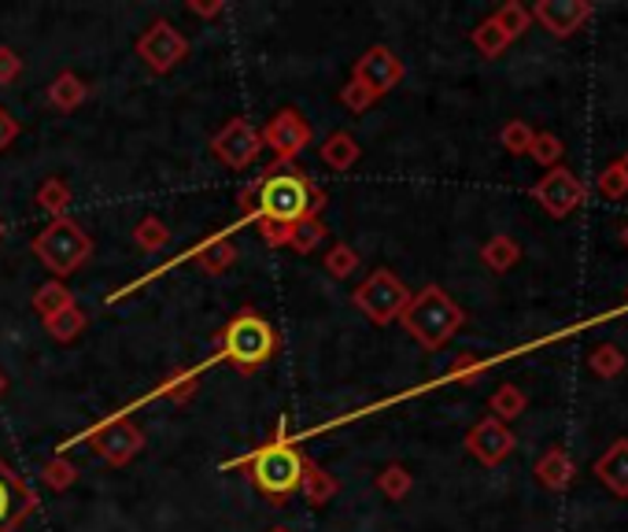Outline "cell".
<instances>
[{"label":"cell","mask_w":628,"mask_h":532,"mask_svg":"<svg viewBox=\"0 0 628 532\" xmlns=\"http://www.w3.org/2000/svg\"><path fill=\"white\" fill-rule=\"evenodd\" d=\"M237 204L244 211V219L252 222H289L292 226L300 219L322 215L329 196L307 170L292 163H274L248 189H241Z\"/></svg>","instance_id":"cell-1"},{"label":"cell","mask_w":628,"mask_h":532,"mask_svg":"<svg viewBox=\"0 0 628 532\" xmlns=\"http://www.w3.org/2000/svg\"><path fill=\"white\" fill-rule=\"evenodd\" d=\"M304 466L307 455L296 448V440L289 436V422L278 418V429H274L270 440L263 448H255L252 455L226 462V470H241L255 485V492H263L274 507H281L285 499L300 492Z\"/></svg>","instance_id":"cell-2"},{"label":"cell","mask_w":628,"mask_h":532,"mask_svg":"<svg viewBox=\"0 0 628 532\" xmlns=\"http://www.w3.org/2000/svg\"><path fill=\"white\" fill-rule=\"evenodd\" d=\"M281 351V333L255 307H241L215 337V359L230 363L237 374L252 377Z\"/></svg>","instance_id":"cell-3"},{"label":"cell","mask_w":628,"mask_h":532,"mask_svg":"<svg viewBox=\"0 0 628 532\" xmlns=\"http://www.w3.org/2000/svg\"><path fill=\"white\" fill-rule=\"evenodd\" d=\"M411 340H418L425 351H440L466 326V311L447 296L440 285H425L422 292H411L407 307L400 315Z\"/></svg>","instance_id":"cell-4"},{"label":"cell","mask_w":628,"mask_h":532,"mask_svg":"<svg viewBox=\"0 0 628 532\" xmlns=\"http://www.w3.org/2000/svg\"><path fill=\"white\" fill-rule=\"evenodd\" d=\"M34 255L45 263V270L56 274V281H63L89 263L93 237L74 219H52L34 237Z\"/></svg>","instance_id":"cell-5"},{"label":"cell","mask_w":628,"mask_h":532,"mask_svg":"<svg viewBox=\"0 0 628 532\" xmlns=\"http://www.w3.org/2000/svg\"><path fill=\"white\" fill-rule=\"evenodd\" d=\"M411 300V289L403 285L392 270H374L370 278L351 292V304L363 311L374 326H392L403 315V307Z\"/></svg>","instance_id":"cell-6"},{"label":"cell","mask_w":628,"mask_h":532,"mask_svg":"<svg viewBox=\"0 0 628 532\" xmlns=\"http://www.w3.org/2000/svg\"><path fill=\"white\" fill-rule=\"evenodd\" d=\"M134 49H137V60L152 74H170L189 60V38L170 23V19H156V23L137 38Z\"/></svg>","instance_id":"cell-7"},{"label":"cell","mask_w":628,"mask_h":532,"mask_svg":"<svg viewBox=\"0 0 628 532\" xmlns=\"http://www.w3.org/2000/svg\"><path fill=\"white\" fill-rule=\"evenodd\" d=\"M85 440H89V448L97 451L108 466L134 462L137 455H141V448H145V433L137 429L130 418H123V414H115V418L100 422L97 429L85 436Z\"/></svg>","instance_id":"cell-8"},{"label":"cell","mask_w":628,"mask_h":532,"mask_svg":"<svg viewBox=\"0 0 628 532\" xmlns=\"http://www.w3.org/2000/svg\"><path fill=\"white\" fill-rule=\"evenodd\" d=\"M532 200H536L551 219H566L588 200V185H584L570 167H555L532 185Z\"/></svg>","instance_id":"cell-9"},{"label":"cell","mask_w":628,"mask_h":532,"mask_svg":"<svg viewBox=\"0 0 628 532\" xmlns=\"http://www.w3.org/2000/svg\"><path fill=\"white\" fill-rule=\"evenodd\" d=\"M403 74H407V67H403L396 52L388 45H370L351 67V82H359L366 93H374V100H381L403 82Z\"/></svg>","instance_id":"cell-10"},{"label":"cell","mask_w":628,"mask_h":532,"mask_svg":"<svg viewBox=\"0 0 628 532\" xmlns=\"http://www.w3.org/2000/svg\"><path fill=\"white\" fill-rule=\"evenodd\" d=\"M211 152H215L219 163H226L230 170H248L263 152V134L255 130L248 119H230L215 137H211Z\"/></svg>","instance_id":"cell-11"},{"label":"cell","mask_w":628,"mask_h":532,"mask_svg":"<svg viewBox=\"0 0 628 532\" xmlns=\"http://www.w3.org/2000/svg\"><path fill=\"white\" fill-rule=\"evenodd\" d=\"M311 141H315L311 123H307L296 108H281L263 130V145L270 148L278 163H292L304 148H311Z\"/></svg>","instance_id":"cell-12"},{"label":"cell","mask_w":628,"mask_h":532,"mask_svg":"<svg viewBox=\"0 0 628 532\" xmlns=\"http://www.w3.org/2000/svg\"><path fill=\"white\" fill-rule=\"evenodd\" d=\"M38 492L0 459V532H15L38 510Z\"/></svg>","instance_id":"cell-13"},{"label":"cell","mask_w":628,"mask_h":532,"mask_svg":"<svg viewBox=\"0 0 628 532\" xmlns=\"http://www.w3.org/2000/svg\"><path fill=\"white\" fill-rule=\"evenodd\" d=\"M514 444L518 440H514V433H510V425L496 422L492 414L466 433V451H470L481 466H499L510 451H514Z\"/></svg>","instance_id":"cell-14"},{"label":"cell","mask_w":628,"mask_h":532,"mask_svg":"<svg viewBox=\"0 0 628 532\" xmlns=\"http://www.w3.org/2000/svg\"><path fill=\"white\" fill-rule=\"evenodd\" d=\"M529 15L555 38H570L595 15V4L592 0H540Z\"/></svg>","instance_id":"cell-15"},{"label":"cell","mask_w":628,"mask_h":532,"mask_svg":"<svg viewBox=\"0 0 628 532\" xmlns=\"http://www.w3.org/2000/svg\"><path fill=\"white\" fill-rule=\"evenodd\" d=\"M595 477H599L617 499H628V436H617L610 448L595 459Z\"/></svg>","instance_id":"cell-16"},{"label":"cell","mask_w":628,"mask_h":532,"mask_svg":"<svg viewBox=\"0 0 628 532\" xmlns=\"http://www.w3.org/2000/svg\"><path fill=\"white\" fill-rule=\"evenodd\" d=\"M573 477H577V466H573L570 451L562 448V444H555V448H547L544 455H540L536 481L544 485L547 492H566V488L573 485Z\"/></svg>","instance_id":"cell-17"},{"label":"cell","mask_w":628,"mask_h":532,"mask_svg":"<svg viewBox=\"0 0 628 532\" xmlns=\"http://www.w3.org/2000/svg\"><path fill=\"white\" fill-rule=\"evenodd\" d=\"M193 263L207 274V278H222V274H226L230 266L237 263V248H233L230 237H222V233H219V237H207L193 252Z\"/></svg>","instance_id":"cell-18"},{"label":"cell","mask_w":628,"mask_h":532,"mask_svg":"<svg viewBox=\"0 0 628 532\" xmlns=\"http://www.w3.org/2000/svg\"><path fill=\"white\" fill-rule=\"evenodd\" d=\"M196 381H200V370H193V366L174 370V374L159 381V385H156L152 392H148V396H145L141 403L167 400V403H174V407H185V403L196 396Z\"/></svg>","instance_id":"cell-19"},{"label":"cell","mask_w":628,"mask_h":532,"mask_svg":"<svg viewBox=\"0 0 628 532\" xmlns=\"http://www.w3.org/2000/svg\"><path fill=\"white\" fill-rule=\"evenodd\" d=\"M89 100V85H85L78 74L74 71H63V74H56V78H52V85H49V104L56 111H78L82 104Z\"/></svg>","instance_id":"cell-20"},{"label":"cell","mask_w":628,"mask_h":532,"mask_svg":"<svg viewBox=\"0 0 628 532\" xmlns=\"http://www.w3.org/2000/svg\"><path fill=\"white\" fill-rule=\"evenodd\" d=\"M318 156H322V163L329 170H351L359 163V156H363V148H359V141L348 130H337V134H329L322 141Z\"/></svg>","instance_id":"cell-21"},{"label":"cell","mask_w":628,"mask_h":532,"mask_svg":"<svg viewBox=\"0 0 628 532\" xmlns=\"http://www.w3.org/2000/svg\"><path fill=\"white\" fill-rule=\"evenodd\" d=\"M340 492V481L329 470H322L318 462L307 459L304 466V481H300V496L307 499L311 507H326L329 499H333Z\"/></svg>","instance_id":"cell-22"},{"label":"cell","mask_w":628,"mask_h":532,"mask_svg":"<svg viewBox=\"0 0 628 532\" xmlns=\"http://www.w3.org/2000/svg\"><path fill=\"white\" fill-rule=\"evenodd\" d=\"M518 259H521V248H518V241H514V237H507V233H496L492 241H485V248H481V263H485L492 274H507V270H514Z\"/></svg>","instance_id":"cell-23"},{"label":"cell","mask_w":628,"mask_h":532,"mask_svg":"<svg viewBox=\"0 0 628 532\" xmlns=\"http://www.w3.org/2000/svg\"><path fill=\"white\" fill-rule=\"evenodd\" d=\"M525 407H529V396L518 385H499L492 392V400H488V411H492V418L503 422V425L521 418V414H525Z\"/></svg>","instance_id":"cell-24"},{"label":"cell","mask_w":628,"mask_h":532,"mask_svg":"<svg viewBox=\"0 0 628 532\" xmlns=\"http://www.w3.org/2000/svg\"><path fill=\"white\" fill-rule=\"evenodd\" d=\"M67 307H74V292L67 289L63 281H45V285H38V292H34V311L41 318H52V315H60V311H67Z\"/></svg>","instance_id":"cell-25"},{"label":"cell","mask_w":628,"mask_h":532,"mask_svg":"<svg viewBox=\"0 0 628 532\" xmlns=\"http://www.w3.org/2000/svg\"><path fill=\"white\" fill-rule=\"evenodd\" d=\"M45 329H49V337L56 340V344H71V340H78L85 333V311L74 304V307H67V311L45 318Z\"/></svg>","instance_id":"cell-26"},{"label":"cell","mask_w":628,"mask_h":532,"mask_svg":"<svg viewBox=\"0 0 628 532\" xmlns=\"http://www.w3.org/2000/svg\"><path fill=\"white\" fill-rule=\"evenodd\" d=\"M34 200H38V208L49 211L52 219H67V208H71L74 196H71V185L63 182V178H45Z\"/></svg>","instance_id":"cell-27"},{"label":"cell","mask_w":628,"mask_h":532,"mask_svg":"<svg viewBox=\"0 0 628 532\" xmlns=\"http://www.w3.org/2000/svg\"><path fill=\"white\" fill-rule=\"evenodd\" d=\"M134 244H137V248H141V252H148V255L163 252L167 244H170V230H167V222L159 219V215H145V219L134 226Z\"/></svg>","instance_id":"cell-28"},{"label":"cell","mask_w":628,"mask_h":532,"mask_svg":"<svg viewBox=\"0 0 628 532\" xmlns=\"http://www.w3.org/2000/svg\"><path fill=\"white\" fill-rule=\"evenodd\" d=\"M377 492L381 496H388L392 503H400V499H407L411 496V488H414V477L407 466H400V462H388L385 470L377 474Z\"/></svg>","instance_id":"cell-29"},{"label":"cell","mask_w":628,"mask_h":532,"mask_svg":"<svg viewBox=\"0 0 628 532\" xmlns=\"http://www.w3.org/2000/svg\"><path fill=\"white\" fill-rule=\"evenodd\" d=\"M625 363H628V359H625V351L617 344H599V348H592V355H588L592 374L603 377V381L625 374Z\"/></svg>","instance_id":"cell-30"},{"label":"cell","mask_w":628,"mask_h":532,"mask_svg":"<svg viewBox=\"0 0 628 532\" xmlns=\"http://www.w3.org/2000/svg\"><path fill=\"white\" fill-rule=\"evenodd\" d=\"M326 237H329V230H326L322 219H300V222H292V241H289V248L300 252V255H311Z\"/></svg>","instance_id":"cell-31"},{"label":"cell","mask_w":628,"mask_h":532,"mask_svg":"<svg viewBox=\"0 0 628 532\" xmlns=\"http://www.w3.org/2000/svg\"><path fill=\"white\" fill-rule=\"evenodd\" d=\"M470 38H473L477 52H481V56H488V60L503 56V52L510 49V38L496 26V19H485V23H477V30H473Z\"/></svg>","instance_id":"cell-32"},{"label":"cell","mask_w":628,"mask_h":532,"mask_svg":"<svg viewBox=\"0 0 628 532\" xmlns=\"http://www.w3.org/2000/svg\"><path fill=\"white\" fill-rule=\"evenodd\" d=\"M492 19H496V26L503 30V34H507L510 41H518V38L529 30V23H532L529 8H525V4H518V0H507V4L499 8V12H496Z\"/></svg>","instance_id":"cell-33"},{"label":"cell","mask_w":628,"mask_h":532,"mask_svg":"<svg viewBox=\"0 0 628 532\" xmlns=\"http://www.w3.org/2000/svg\"><path fill=\"white\" fill-rule=\"evenodd\" d=\"M326 270H329V278H337V281L351 278V274L359 270V252L344 241L333 244V248L326 252Z\"/></svg>","instance_id":"cell-34"},{"label":"cell","mask_w":628,"mask_h":532,"mask_svg":"<svg viewBox=\"0 0 628 532\" xmlns=\"http://www.w3.org/2000/svg\"><path fill=\"white\" fill-rule=\"evenodd\" d=\"M529 156L536 159V163L544 167V170H555V167H562L566 145H562L555 134H536V137H532V145H529Z\"/></svg>","instance_id":"cell-35"},{"label":"cell","mask_w":628,"mask_h":532,"mask_svg":"<svg viewBox=\"0 0 628 532\" xmlns=\"http://www.w3.org/2000/svg\"><path fill=\"white\" fill-rule=\"evenodd\" d=\"M532 137H536V130H532L525 119H510L503 130H499V145H503L510 156H529Z\"/></svg>","instance_id":"cell-36"},{"label":"cell","mask_w":628,"mask_h":532,"mask_svg":"<svg viewBox=\"0 0 628 532\" xmlns=\"http://www.w3.org/2000/svg\"><path fill=\"white\" fill-rule=\"evenodd\" d=\"M41 481H45L52 492H63V488H71L74 481H78V466H74L71 459H63V451H60L56 459L45 462V470H41Z\"/></svg>","instance_id":"cell-37"},{"label":"cell","mask_w":628,"mask_h":532,"mask_svg":"<svg viewBox=\"0 0 628 532\" xmlns=\"http://www.w3.org/2000/svg\"><path fill=\"white\" fill-rule=\"evenodd\" d=\"M485 370H488V363H485L481 355H473V351H462V355L455 359L451 366H447V377H451V381H462V385H473V381L481 377Z\"/></svg>","instance_id":"cell-38"},{"label":"cell","mask_w":628,"mask_h":532,"mask_svg":"<svg viewBox=\"0 0 628 532\" xmlns=\"http://www.w3.org/2000/svg\"><path fill=\"white\" fill-rule=\"evenodd\" d=\"M599 193L606 196V200H621V196H628V178H625V170H621V163H610L599 174Z\"/></svg>","instance_id":"cell-39"},{"label":"cell","mask_w":628,"mask_h":532,"mask_svg":"<svg viewBox=\"0 0 628 532\" xmlns=\"http://www.w3.org/2000/svg\"><path fill=\"white\" fill-rule=\"evenodd\" d=\"M340 104H344L348 111L363 115V111H370V108H374L377 100H374V93H366V89H363V85H359V82H348L344 89H340Z\"/></svg>","instance_id":"cell-40"},{"label":"cell","mask_w":628,"mask_h":532,"mask_svg":"<svg viewBox=\"0 0 628 532\" xmlns=\"http://www.w3.org/2000/svg\"><path fill=\"white\" fill-rule=\"evenodd\" d=\"M255 226H259V237L266 248H289V241H292L289 222H255Z\"/></svg>","instance_id":"cell-41"},{"label":"cell","mask_w":628,"mask_h":532,"mask_svg":"<svg viewBox=\"0 0 628 532\" xmlns=\"http://www.w3.org/2000/svg\"><path fill=\"white\" fill-rule=\"evenodd\" d=\"M19 74H23V60H19V52L0 45V85H12Z\"/></svg>","instance_id":"cell-42"},{"label":"cell","mask_w":628,"mask_h":532,"mask_svg":"<svg viewBox=\"0 0 628 532\" xmlns=\"http://www.w3.org/2000/svg\"><path fill=\"white\" fill-rule=\"evenodd\" d=\"M19 134H23V126H19V119H15L12 111L0 108V152H4V148H12V145L19 141Z\"/></svg>","instance_id":"cell-43"},{"label":"cell","mask_w":628,"mask_h":532,"mask_svg":"<svg viewBox=\"0 0 628 532\" xmlns=\"http://www.w3.org/2000/svg\"><path fill=\"white\" fill-rule=\"evenodd\" d=\"M189 12L200 15V19H219L222 12H226V4H222V0H219V4H196V0H193V4H189Z\"/></svg>","instance_id":"cell-44"},{"label":"cell","mask_w":628,"mask_h":532,"mask_svg":"<svg viewBox=\"0 0 628 532\" xmlns=\"http://www.w3.org/2000/svg\"><path fill=\"white\" fill-rule=\"evenodd\" d=\"M617 163H621V170H625V178H628V152H625L621 159H617Z\"/></svg>","instance_id":"cell-45"},{"label":"cell","mask_w":628,"mask_h":532,"mask_svg":"<svg viewBox=\"0 0 628 532\" xmlns=\"http://www.w3.org/2000/svg\"><path fill=\"white\" fill-rule=\"evenodd\" d=\"M4 392H8V377L0 374V396H4Z\"/></svg>","instance_id":"cell-46"},{"label":"cell","mask_w":628,"mask_h":532,"mask_svg":"<svg viewBox=\"0 0 628 532\" xmlns=\"http://www.w3.org/2000/svg\"><path fill=\"white\" fill-rule=\"evenodd\" d=\"M4 233H8V226H4V219H0V241H4Z\"/></svg>","instance_id":"cell-47"},{"label":"cell","mask_w":628,"mask_h":532,"mask_svg":"<svg viewBox=\"0 0 628 532\" xmlns=\"http://www.w3.org/2000/svg\"><path fill=\"white\" fill-rule=\"evenodd\" d=\"M621 241H625V248H628V226L621 230Z\"/></svg>","instance_id":"cell-48"},{"label":"cell","mask_w":628,"mask_h":532,"mask_svg":"<svg viewBox=\"0 0 628 532\" xmlns=\"http://www.w3.org/2000/svg\"><path fill=\"white\" fill-rule=\"evenodd\" d=\"M270 532H292V529H285V525H278V529H270Z\"/></svg>","instance_id":"cell-49"}]
</instances>
